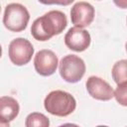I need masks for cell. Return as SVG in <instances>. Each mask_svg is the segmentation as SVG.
Wrapping results in <instances>:
<instances>
[{
	"instance_id": "8fae6325",
	"label": "cell",
	"mask_w": 127,
	"mask_h": 127,
	"mask_svg": "<svg viewBox=\"0 0 127 127\" xmlns=\"http://www.w3.org/2000/svg\"><path fill=\"white\" fill-rule=\"evenodd\" d=\"M111 74L117 85L127 81V60H120L116 62L112 66Z\"/></svg>"
},
{
	"instance_id": "9c48e42d",
	"label": "cell",
	"mask_w": 127,
	"mask_h": 127,
	"mask_svg": "<svg viewBox=\"0 0 127 127\" xmlns=\"http://www.w3.org/2000/svg\"><path fill=\"white\" fill-rule=\"evenodd\" d=\"M91 42L89 33L81 28L72 27L68 29L64 36L65 46L74 52H83L85 51Z\"/></svg>"
},
{
	"instance_id": "4fadbf2b",
	"label": "cell",
	"mask_w": 127,
	"mask_h": 127,
	"mask_svg": "<svg viewBox=\"0 0 127 127\" xmlns=\"http://www.w3.org/2000/svg\"><path fill=\"white\" fill-rule=\"evenodd\" d=\"M114 97L120 105L127 106V81L117 85L114 90Z\"/></svg>"
},
{
	"instance_id": "5bb4252c",
	"label": "cell",
	"mask_w": 127,
	"mask_h": 127,
	"mask_svg": "<svg viewBox=\"0 0 127 127\" xmlns=\"http://www.w3.org/2000/svg\"><path fill=\"white\" fill-rule=\"evenodd\" d=\"M114 4L117 5L118 7L122 8V9H125L127 8V0H120V1H114Z\"/></svg>"
},
{
	"instance_id": "6da1fadb",
	"label": "cell",
	"mask_w": 127,
	"mask_h": 127,
	"mask_svg": "<svg viewBox=\"0 0 127 127\" xmlns=\"http://www.w3.org/2000/svg\"><path fill=\"white\" fill-rule=\"evenodd\" d=\"M66 25L67 19L65 14L59 10H52L33 22L31 34L36 40L45 42L56 35H60Z\"/></svg>"
},
{
	"instance_id": "277c9868",
	"label": "cell",
	"mask_w": 127,
	"mask_h": 127,
	"mask_svg": "<svg viewBox=\"0 0 127 127\" xmlns=\"http://www.w3.org/2000/svg\"><path fill=\"white\" fill-rule=\"evenodd\" d=\"M85 64L83 60L75 55H67L61 60L60 74L63 79L69 83L79 81L85 73Z\"/></svg>"
},
{
	"instance_id": "9a60e30c",
	"label": "cell",
	"mask_w": 127,
	"mask_h": 127,
	"mask_svg": "<svg viewBox=\"0 0 127 127\" xmlns=\"http://www.w3.org/2000/svg\"><path fill=\"white\" fill-rule=\"evenodd\" d=\"M58 127H79V126L76 125V124H73V123H64V124L60 125Z\"/></svg>"
},
{
	"instance_id": "7a4b0ae2",
	"label": "cell",
	"mask_w": 127,
	"mask_h": 127,
	"mask_svg": "<svg viewBox=\"0 0 127 127\" xmlns=\"http://www.w3.org/2000/svg\"><path fill=\"white\" fill-rule=\"evenodd\" d=\"M45 109L52 115L64 117L71 114L75 107V98L68 92L64 90L51 91L44 100Z\"/></svg>"
},
{
	"instance_id": "3957f363",
	"label": "cell",
	"mask_w": 127,
	"mask_h": 127,
	"mask_svg": "<svg viewBox=\"0 0 127 127\" xmlns=\"http://www.w3.org/2000/svg\"><path fill=\"white\" fill-rule=\"evenodd\" d=\"M30 14L27 8L20 3H10L5 7L3 24L12 32H21L27 28Z\"/></svg>"
},
{
	"instance_id": "30bf717a",
	"label": "cell",
	"mask_w": 127,
	"mask_h": 127,
	"mask_svg": "<svg viewBox=\"0 0 127 127\" xmlns=\"http://www.w3.org/2000/svg\"><path fill=\"white\" fill-rule=\"evenodd\" d=\"M20 106L18 101L11 96L0 98V126L9 127V122L13 121L19 114Z\"/></svg>"
},
{
	"instance_id": "ba28073f",
	"label": "cell",
	"mask_w": 127,
	"mask_h": 127,
	"mask_svg": "<svg viewBox=\"0 0 127 127\" xmlns=\"http://www.w3.org/2000/svg\"><path fill=\"white\" fill-rule=\"evenodd\" d=\"M85 85L88 94L92 98L107 101L114 97V90L110 86V84L98 76H89L86 80Z\"/></svg>"
},
{
	"instance_id": "d6986e66",
	"label": "cell",
	"mask_w": 127,
	"mask_h": 127,
	"mask_svg": "<svg viewBox=\"0 0 127 127\" xmlns=\"http://www.w3.org/2000/svg\"><path fill=\"white\" fill-rule=\"evenodd\" d=\"M126 23H127V18H126Z\"/></svg>"
},
{
	"instance_id": "2e32d148",
	"label": "cell",
	"mask_w": 127,
	"mask_h": 127,
	"mask_svg": "<svg viewBox=\"0 0 127 127\" xmlns=\"http://www.w3.org/2000/svg\"><path fill=\"white\" fill-rule=\"evenodd\" d=\"M73 2V0H69V1H67V2H59V3H61V4H65V5H67V4H69V3H72ZM43 3H48V4H51V3H57V2H43Z\"/></svg>"
},
{
	"instance_id": "8992f818",
	"label": "cell",
	"mask_w": 127,
	"mask_h": 127,
	"mask_svg": "<svg viewBox=\"0 0 127 127\" xmlns=\"http://www.w3.org/2000/svg\"><path fill=\"white\" fill-rule=\"evenodd\" d=\"M59 64L56 54L51 50L39 51L34 59V66L36 71L43 76H50L55 73Z\"/></svg>"
},
{
	"instance_id": "5b68a950",
	"label": "cell",
	"mask_w": 127,
	"mask_h": 127,
	"mask_svg": "<svg viewBox=\"0 0 127 127\" xmlns=\"http://www.w3.org/2000/svg\"><path fill=\"white\" fill-rule=\"evenodd\" d=\"M34 54L33 45L24 38H16L14 39L8 49V55L10 61L16 65H24L27 64Z\"/></svg>"
},
{
	"instance_id": "e0dca14e",
	"label": "cell",
	"mask_w": 127,
	"mask_h": 127,
	"mask_svg": "<svg viewBox=\"0 0 127 127\" xmlns=\"http://www.w3.org/2000/svg\"><path fill=\"white\" fill-rule=\"evenodd\" d=\"M96 127H108V126H105V125H98V126H96Z\"/></svg>"
},
{
	"instance_id": "ac0fdd59",
	"label": "cell",
	"mask_w": 127,
	"mask_h": 127,
	"mask_svg": "<svg viewBox=\"0 0 127 127\" xmlns=\"http://www.w3.org/2000/svg\"><path fill=\"white\" fill-rule=\"evenodd\" d=\"M125 49H126V52H127V41H126V43H125Z\"/></svg>"
},
{
	"instance_id": "7c38bea8",
	"label": "cell",
	"mask_w": 127,
	"mask_h": 127,
	"mask_svg": "<svg viewBox=\"0 0 127 127\" xmlns=\"http://www.w3.org/2000/svg\"><path fill=\"white\" fill-rule=\"evenodd\" d=\"M25 126L26 127H50V120L43 113L32 112L26 117Z\"/></svg>"
},
{
	"instance_id": "52a82bcc",
	"label": "cell",
	"mask_w": 127,
	"mask_h": 127,
	"mask_svg": "<svg viewBox=\"0 0 127 127\" xmlns=\"http://www.w3.org/2000/svg\"><path fill=\"white\" fill-rule=\"evenodd\" d=\"M93 6L84 1L76 2L70 10V20L74 27L83 29L89 26L94 19Z\"/></svg>"
}]
</instances>
